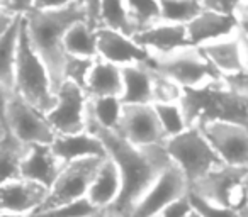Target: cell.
<instances>
[{
    "instance_id": "cell-1",
    "label": "cell",
    "mask_w": 248,
    "mask_h": 217,
    "mask_svg": "<svg viewBox=\"0 0 248 217\" xmlns=\"http://www.w3.org/2000/svg\"><path fill=\"white\" fill-rule=\"evenodd\" d=\"M85 129L99 136L106 145L107 155L117 163L123 178V188L117 200L106 212L109 217H129L136 203L153 187L162 172L172 163L163 145L136 146L114 129L102 128L87 117Z\"/></svg>"
},
{
    "instance_id": "cell-2",
    "label": "cell",
    "mask_w": 248,
    "mask_h": 217,
    "mask_svg": "<svg viewBox=\"0 0 248 217\" xmlns=\"http://www.w3.org/2000/svg\"><path fill=\"white\" fill-rule=\"evenodd\" d=\"M87 21L85 11L78 2L62 9H36L24 14L28 36L36 53L48 68L55 93L65 82V65L68 53L65 49V36L75 22Z\"/></svg>"
},
{
    "instance_id": "cell-3",
    "label": "cell",
    "mask_w": 248,
    "mask_h": 217,
    "mask_svg": "<svg viewBox=\"0 0 248 217\" xmlns=\"http://www.w3.org/2000/svg\"><path fill=\"white\" fill-rule=\"evenodd\" d=\"M148 63L186 90H224V76L214 68L201 46L189 44L165 53L150 51Z\"/></svg>"
},
{
    "instance_id": "cell-4",
    "label": "cell",
    "mask_w": 248,
    "mask_h": 217,
    "mask_svg": "<svg viewBox=\"0 0 248 217\" xmlns=\"http://www.w3.org/2000/svg\"><path fill=\"white\" fill-rule=\"evenodd\" d=\"M14 90L22 99L28 100L31 105H34L38 111L45 112V114L51 111L56 102L51 75L36 53L28 36V31H26V24L22 26L17 61H16Z\"/></svg>"
},
{
    "instance_id": "cell-5",
    "label": "cell",
    "mask_w": 248,
    "mask_h": 217,
    "mask_svg": "<svg viewBox=\"0 0 248 217\" xmlns=\"http://www.w3.org/2000/svg\"><path fill=\"white\" fill-rule=\"evenodd\" d=\"M163 146L170 159L184 172L189 185L207 175L211 170L223 165V159L197 122L180 134L167 138Z\"/></svg>"
},
{
    "instance_id": "cell-6",
    "label": "cell",
    "mask_w": 248,
    "mask_h": 217,
    "mask_svg": "<svg viewBox=\"0 0 248 217\" xmlns=\"http://www.w3.org/2000/svg\"><path fill=\"white\" fill-rule=\"evenodd\" d=\"M4 124L28 145H51L56 138L55 129L46 114L24 100L17 92H2Z\"/></svg>"
},
{
    "instance_id": "cell-7",
    "label": "cell",
    "mask_w": 248,
    "mask_h": 217,
    "mask_svg": "<svg viewBox=\"0 0 248 217\" xmlns=\"http://www.w3.org/2000/svg\"><path fill=\"white\" fill-rule=\"evenodd\" d=\"M107 158V156H106ZM106 158L92 156V158H82L70 161L63 165L58 178L49 188V195L39 212L60 207L63 203L75 202L78 199H83L89 193V188L99 172L100 165Z\"/></svg>"
},
{
    "instance_id": "cell-8",
    "label": "cell",
    "mask_w": 248,
    "mask_h": 217,
    "mask_svg": "<svg viewBox=\"0 0 248 217\" xmlns=\"http://www.w3.org/2000/svg\"><path fill=\"white\" fill-rule=\"evenodd\" d=\"M248 168L234 166L223 163L217 168L211 170L207 175L189 185V192H194L211 202L223 207H231L238 210V207L247 199L243 192V178Z\"/></svg>"
},
{
    "instance_id": "cell-9",
    "label": "cell",
    "mask_w": 248,
    "mask_h": 217,
    "mask_svg": "<svg viewBox=\"0 0 248 217\" xmlns=\"http://www.w3.org/2000/svg\"><path fill=\"white\" fill-rule=\"evenodd\" d=\"M223 163L248 168V128L233 119H197Z\"/></svg>"
},
{
    "instance_id": "cell-10",
    "label": "cell",
    "mask_w": 248,
    "mask_h": 217,
    "mask_svg": "<svg viewBox=\"0 0 248 217\" xmlns=\"http://www.w3.org/2000/svg\"><path fill=\"white\" fill-rule=\"evenodd\" d=\"M89 93L75 82H65L56 90V102L46 119L56 134H75L85 131Z\"/></svg>"
},
{
    "instance_id": "cell-11",
    "label": "cell",
    "mask_w": 248,
    "mask_h": 217,
    "mask_svg": "<svg viewBox=\"0 0 248 217\" xmlns=\"http://www.w3.org/2000/svg\"><path fill=\"white\" fill-rule=\"evenodd\" d=\"M116 131L136 146L163 145L167 139L153 103H124Z\"/></svg>"
},
{
    "instance_id": "cell-12",
    "label": "cell",
    "mask_w": 248,
    "mask_h": 217,
    "mask_svg": "<svg viewBox=\"0 0 248 217\" xmlns=\"http://www.w3.org/2000/svg\"><path fill=\"white\" fill-rule=\"evenodd\" d=\"M187 192H189V180L186 178L182 170L172 161L163 170L152 188L136 203L129 217H156L169 203L187 195Z\"/></svg>"
},
{
    "instance_id": "cell-13",
    "label": "cell",
    "mask_w": 248,
    "mask_h": 217,
    "mask_svg": "<svg viewBox=\"0 0 248 217\" xmlns=\"http://www.w3.org/2000/svg\"><path fill=\"white\" fill-rule=\"evenodd\" d=\"M49 195V188L43 183L28 178H14L2 182L0 187V209L2 212L29 214L36 216Z\"/></svg>"
},
{
    "instance_id": "cell-14",
    "label": "cell",
    "mask_w": 248,
    "mask_h": 217,
    "mask_svg": "<svg viewBox=\"0 0 248 217\" xmlns=\"http://www.w3.org/2000/svg\"><path fill=\"white\" fill-rule=\"evenodd\" d=\"M97 51L100 58L119 66L150 61V51L136 43L133 36L109 28L97 29Z\"/></svg>"
},
{
    "instance_id": "cell-15",
    "label": "cell",
    "mask_w": 248,
    "mask_h": 217,
    "mask_svg": "<svg viewBox=\"0 0 248 217\" xmlns=\"http://www.w3.org/2000/svg\"><path fill=\"white\" fill-rule=\"evenodd\" d=\"M201 49L223 76L248 73L247 56H245L240 31L224 36V38L214 39V41L204 43L201 44Z\"/></svg>"
},
{
    "instance_id": "cell-16",
    "label": "cell",
    "mask_w": 248,
    "mask_h": 217,
    "mask_svg": "<svg viewBox=\"0 0 248 217\" xmlns=\"http://www.w3.org/2000/svg\"><path fill=\"white\" fill-rule=\"evenodd\" d=\"M133 38L143 48L148 49V51H156V53L172 51V49L192 44L189 38L187 24H177V22H167V21L155 22L150 28L138 31Z\"/></svg>"
},
{
    "instance_id": "cell-17",
    "label": "cell",
    "mask_w": 248,
    "mask_h": 217,
    "mask_svg": "<svg viewBox=\"0 0 248 217\" xmlns=\"http://www.w3.org/2000/svg\"><path fill=\"white\" fill-rule=\"evenodd\" d=\"M51 148L63 165L82 158H92V156L106 158L107 156V149L102 139L87 129L75 134H56Z\"/></svg>"
},
{
    "instance_id": "cell-18",
    "label": "cell",
    "mask_w": 248,
    "mask_h": 217,
    "mask_svg": "<svg viewBox=\"0 0 248 217\" xmlns=\"http://www.w3.org/2000/svg\"><path fill=\"white\" fill-rule=\"evenodd\" d=\"M62 168L63 163L55 155L51 145H31L29 153L22 161L21 176L51 188Z\"/></svg>"
},
{
    "instance_id": "cell-19",
    "label": "cell",
    "mask_w": 248,
    "mask_h": 217,
    "mask_svg": "<svg viewBox=\"0 0 248 217\" xmlns=\"http://www.w3.org/2000/svg\"><path fill=\"white\" fill-rule=\"evenodd\" d=\"M238 28L240 26L234 15L219 14V12L207 11V9H202V12L187 24L190 43L194 46H201L204 43L233 34L238 31Z\"/></svg>"
},
{
    "instance_id": "cell-20",
    "label": "cell",
    "mask_w": 248,
    "mask_h": 217,
    "mask_svg": "<svg viewBox=\"0 0 248 217\" xmlns=\"http://www.w3.org/2000/svg\"><path fill=\"white\" fill-rule=\"evenodd\" d=\"M22 26H24V14H19L11 26L0 29V87H2V92H16L14 73Z\"/></svg>"
},
{
    "instance_id": "cell-21",
    "label": "cell",
    "mask_w": 248,
    "mask_h": 217,
    "mask_svg": "<svg viewBox=\"0 0 248 217\" xmlns=\"http://www.w3.org/2000/svg\"><path fill=\"white\" fill-rule=\"evenodd\" d=\"M123 188V178L117 163L107 155L102 161L95 178L87 193V199L97 207V209H107L117 200Z\"/></svg>"
},
{
    "instance_id": "cell-22",
    "label": "cell",
    "mask_w": 248,
    "mask_h": 217,
    "mask_svg": "<svg viewBox=\"0 0 248 217\" xmlns=\"http://www.w3.org/2000/svg\"><path fill=\"white\" fill-rule=\"evenodd\" d=\"M124 103H153V68L150 63L123 66Z\"/></svg>"
},
{
    "instance_id": "cell-23",
    "label": "cell",
    "mask_w": 248,
    "mask_h": 217,
    "mask_svg": "<svg viewBox=\"0 0 248 217\" xmlns=\"http://www.w3.org/2000/svg\"><path fill=\"white\" fill-rule=\"evenodd\" d=\"M123 66L97 56L93 59L92 70L87 80V93L89 97L104 95H123Z\"/></svg>"
},
{
    "instance_id": "cell-24",
    "label": "cell",
    "mask_w": 248,
    "mask_h": 217,
    "mask_svg": "<svg viewBox=\"0 0 248 217\" xmlns=\"http://www.w3.org/2000/svg\"><path fill=\"white\" fill-rule=\"evenodd\" d=\"M31 145L19 139L14 132L2 122L0 136V163H2V182L21 178V168Z\"/></svg>"
},
{
    "instance_id": "cell-25",
    "label": "cell",
    "mask_w": 248,
    "mask_h": 217,
    "mask_svg": "<svg viewBox=\"0 0 248 217\" xmlns=\"http://www.w3.org/2000/svg\"><path fill=\"white\" fill-rule=\"evenodd\" d=\"M65 49L72 56L97 58V29L87 21L75 22L65 36Z\"/></svg>"
},
{
    "instance_id": "cell-26",
    "label": "cell",
    "mask_w": 248,
    "mask_h": 217,
    "mask_svg": "<svg viewBox=\"0 0 248 217\" xmlns=\"http://www.w3.org/2000/svg\"><path fill=\"white\" fill-rule=\"evenodd\" d=\"M124 102L117 95H104V97H89L87 105V117L93 119L102 128L114 129L116 131L123 114Z\"/></svg>"
},
{
    "instance_id": "cell-27",
    "label": "cell",
    "mask_w": 248,
    "mask_h": 217,
    "mask_svg": "<svg viewBox=\"0 0 248 217\" xmlns=\"http://www.w3.org/2000/svg\"><path fill=\"white\" fill-rule=\"evenodd\" d=\"M100 28L116 29L128 36H135L138 32V28H136L128 5H126V0H102Z\"/></svg>"
},
{
    "instance_id": "cell-28",
    "label": "cell",
    "mask_w": 248,
    "mask_h": 217,
    "mask_svg": "<svg viewBox=\"0 0 248 217\" xmlns=\"http://www.w3.org/2000/svg\"><path fill=\"white\" fill-rule=\"evenodd\" d=\"M153 105L156 109V114H158V119L162 122V128L165 131L167 138L180 134L192 126L182 100L180 102H160L153 103Z\"/></svg>"
},
{
    "instance_id": "cell-29",
    "label": "cell",
    "mask_w": 248,
    "mask_h": 217,
    "mask_svg": "<svg viewBox=\"0 0 248 217\" xmlns=\"http://www.w3.org/2000/svg\"><path fill=\"white\" fill-rule=\"evenodd\" d=\"M162 2V21L189 24L202 12V0H160Z\"/></svg>"
},
{
    "instance_id": "cell-30",
    "label": "cell",
    "mask_w": 248,
    "mask_h": 217,
    "mask_svg": "<svg viewBox=\"0 0 248 217\" xmlns=\"http://www.w3.org/2000/svg\"><path fill=\"white\" fill-rule=\"evenodd\" d=\"M133 21L138 31L162 21V2L160 0H126Z\"/></svg>"
},
{
    "instance_id": "cell-31",
    "label": "cell",
    "mask_w": 248,
    "mask_h": 217,
    "mask_svg": "<svg viewBox=\"0 0 248 217\" xmlns=\"http://www.w3.org/2000/svg\"><path fill=\"white\" fill-rule=\"evenodd\" d=\"M153 68V66H152ZM186 97V88L153 68V103L180 102Z\"/></svg>"
},
{
    "instance_id": "cell-32",
    "label": "cell",
    "mask_w": 248,
    "mask_h": 217,
    "mask_svg": "<svg viewBox=\"0 0 248 217\" xmlns=\"http://www.w3.org/2000/svg\"><path fill=\"white\" fill-rule=\"evenodd\" d=\"M95 210L99 209L87 197H83V199H78L75 202L63 203L60 207H55V209L38 212L34 217H90Z\"/></svg>"
},
{
    "instance_id": "cell-33",
    "label": "cell",
    "mask_w": 248,
    "mask_h": 217,
    "mask_svg": "<svg viewBox=\"0 0 248 217\" xmlns=\"http://www.w3.org/2000/svg\"><path fill=\"white\" fill-rule=\"evenodd\" d=\"M93 59L95 58H82V56L68 55L65 65V80L75 82L77 85H80L87 92V80H89Z\"/></svg>"
},
{
    "instance_id": "cell-34",
    "label": "cell",
    "mask_w": 248,
    "mask_h": 217,
    "mask_svg": "<svg viewBox=\"0 0 248 217\" xmlns=\"http://www.w3.org/2000/svg\"><path fill=\"white\" fill-rule=\"evenodd\" d=\"M187 197H189L190 207L202 217H238V212L234 209L217 205V203L211 202V200L204 199L194 192H187Z\"/></svg>"
},
{
    "instance_id": "cell-35",
    "label": "cell",
    "mask_w": 248,
    "mask_h": 217,
    "mask_svg": "<svg viewBox=\"0 0 248 217\" xmlns=\"http://www.w3.org/2000/svg\"><path fill=\"white\" fill-rule=\"evenodd\" d=\"M241 4H243V0H202L204 9H207V11H214L226 15H234V17H236Z\"/></svg>"
},
{
    "instance_id": "cell-36",
    "label": "cell",
    "mask_w": 248,
    "mask_h": 217,
    "mask_svg": "<svg viewBox=\"0 0 248 217\" xmlns=\"http://www.w3.org/2000/svg\"><path fill=\"white\" fill-rule=\"evenodd\" d=\"M190 210H192V207H190L189 197L184 195L180 199L173 200L172 203H169L156 217H186Z\"/></svg>"
},
{
    "instance_id": "cell-37",
    "label": "cell",
    "mask_w": 248,
    "mask_h": 217,
    "mask_svg": "<svg viewBox=\"0 0 248 217\" xmlns=\"http://www.w3.org/2000/svg\"><path fill=\"white\" fill-rule=\"evenodd\" d=\"M82 9L85 11L87 22L90 26H93L95 29L100 28V5H102V0H77Z\"/></svg>"
},
{
    "instance_id": "cell-38",
    "label": "cell",
    "mask_w": 248,
    "mask_h": 217,
    "mask_svg": "<svg viewBox=\"0 0 248 217\" xmlns=\"http://www.w3.org/2000/svg\"><path fill=\"white\" fill-rule=\"evenodd\" d=\"M36 0H2V11H9L12 14H28L34 7Z\"/></svg>"
},
{
    "instance_id": "cell-39",
    "label": "cell",
    "mask_w": 248,
    "mask_h": 217,
    "mask_svg": "<svg viewBox=\"0 0 248 217\" xmlns=\"http://www.w3.org/2000/svg\"><path fill=\"white\" fill-rule=\"evenodd\" d=\"M77 0H36L34 7L36 9H62L66 5L73 4Z\"/></svg>"
},
{
    "instance_id": "cell-40",
    "label": "cell",
    "mask_w": 248,
    "mask_h": 217,
    "mask_svg": "<svg viewBox=\"0 0 248 217\" xmlns=\"http://www.w3.org/2000/svg\"><path fill=\"white\" fill-rule=\"evenodd\" d=\"M236 19H238L240 29L248 36V0H243V4H241L240 11H238V14H236Z\"/></svg>"
},
{
    "instance_id": "cell-41",
    "label": "cell",
    "mask_w": 248,
    "mask_h": 217,
    "mask_svg": "<svg viewBox=\"0 0 248 217\" xmlns=\"http://www.w3.org/2000/svg\"><path fill=\"white\" fill-rule=\"evenodd\" d=\"M236 212H238V216H240V217H248V197L243 200V203L238 207Z\"/></svg>"
},
{
    "instance_id": "cell-42",
    "label": "cell",
    "mask_w": 248,
    "mask_h": 217,
    "mask_svg": "<svg viewBox=\"0 0 248 217\" xmlns=\"http://www.w3.org/2000/svg\"><path fill=\"white\" fill-rule=\"evenodd\" d=\"M2 217H34L29 214H14V212H2Z\"/></svg>"
},
{
    "instance_id": "cell-43",
    "label": "cell",
    "mask_w": 248,
    "mask_h": 217,
    "mask_svg": "<svg viewBox=\"0 0 248 217\" xmlns=\"http://www.w3.org/2000/svg\"><path fill=\"white\" fill-rule=\"evenodd\" d=\"M90 217H109V214L106 212V209H99V210H95Z\"/></svg>"
},
{
    "instance_id": "cell-44",
    "label": "cell",
    "mask_w": 248,
    "mask_h": 217,
    "mask_svg": "<svg viewBox=\"0 0 248 217\" xmlns=\"http://www.w3.org/2000/svg\"><path fill=\"white\" fill-rule=\"evenodd\" d=\"M243 192H245V195L248 197V172H247V175H245V178H243Z\"/></svg>"
},
{
    "instance_id": "cell-45",
    "label": "cell",
    "mask_w": 248,
    "mask_h": 217,
    "mask_svg": "<svg viewBox=\"0 0 248 217\" xmlns=\"http://www.w3.org/2000/svg\"><path fill=\"white\" fill-rule=\"evenodd\" d=\"M186 217H202V216H201V214H199V212H196V210H194V209H192V210H190V212H189V214H187V216H186Z\"/></svg>"
},
{
    "instance_id": "cell-46",
    "label": "cell",
    "mask_w": 248,
    "mask_h": 217,
    "mask_svg": "<svg viewBox=\"0 0 248 217\" xmlns=\"http://www.w3.org/2000/svg\"><path fill=\"white\" fill-rule=\"evenodd\" d=\"M238 217H240V216H238Z\"/></svg>"
}]
</instances>
